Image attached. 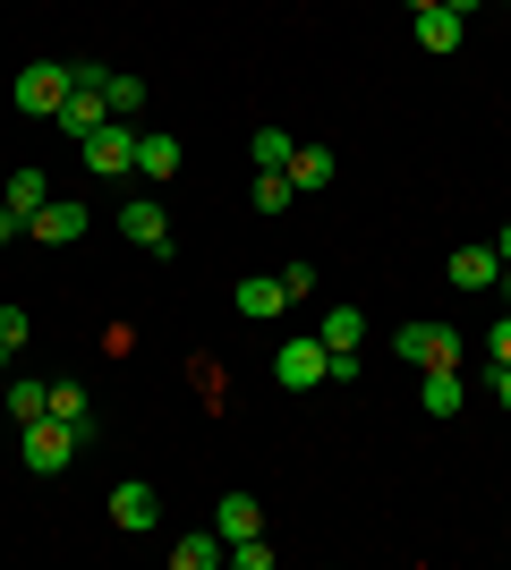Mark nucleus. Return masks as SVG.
<instances>
[{"label": "nucleus", "instance_id": "f257e3e1", "mask_svg": "<svg viewBox=\"0 0 511 570\" xmlns=\"http://www.w3.org/2000/svg\"><path fill=\"white\" fill-rule=\"evenodd\" d=\"M77 452H86V434L60 426V417H35V426H26V469H35V476H60Z\"/></svg>", "mask_w": 511, "mask_h": 570}, {"label": "nucleus", "instance_id": "5701e85b", "mask_svg": "<svg viewBox=\"0 0 511 570\" xmlns=\"http://www.w3.org/2000/svg\"><path fill=\"white\" fill-rule=\"evenodd\" d=\"M291 145L298 137H282V128H256V170H282V163H291Z\"/></svg>", "mask_w": 511, "mask_h": 570}, {"label": "nucleus", "instance_id": "393cba45", "mask_svg": "<svg viewBox=\"0 0 511 570\" xmlns=\"http://www.w3.org/2000/svg\"><path fill=\"white\" fill-rule=\"evenodd\" d=\"M316 289V264H282V298H307Z\"/></svg>", "mask_w": 511, "mask_h": 570}, {"label": "nucleus", "instance_id": "a211bd4d", "mask_svg": "<svg viewBox=\"0 0 511 570\" xmlns=\"http://www.w3.org/2000/svg\"><path fill=\"white\" fill-rule=\"evenodd\" d=\"M0 196H9L18 214H35V205H51V179H43V170H9V179H0Z\"/></svg>", "mask_w": 511, "mask_h": 570}, {"label": "nucleus", "instance_id": "aec40b11", "mask_svg": "<svg viewBox=\"0 0 511 570\" xmlns=\"http://www.w3.org/2000/svg\"><path fill=\"white\" fill-rule=\"evenodd\" d=\"M298 188H291V170H256V214H291Z\"/></svg>", "mask_w": 511, "mask_h": 570}, {"label": "nucleus", "instance_id": "0eeeda50", "mask_svg": "<svg viewBox=\"0 0 511 570\" xmlns=\"http://www.w3.org/2000/svg\"><path fill=\"white\" fill-rule=\"evenodd\" d=\"M86 205H69V196H51V205H35V214H26V238H43V247H77V238H86Z\"/></svg>", "mask_w": 511, "mask_h": 570}, {"label": "nucleus", "instance_id": "2f4dec72", "mask_svg": "<svg viewBox=\"0 0 511 570\" xmlns=\"http://www.w3.org/2000/svg\"><path fill=\"white\" fill-rule=\"evenodd\" d=\"M410 9H435V0H410Z\"/></svg>", "mask_w": 511, "mask_h": 570}, {"label": "nucleus", "instance_id": "4be33fe9", "mask_svg": "<svg viewBox=\"0 0 511 570\" xmlns=\"http://www.w3.org/2000/svg\"><path fill=\"white\" fill-rule=\"evenodd\" d=\"M102 95H111V119H137V111H146V77L111 69V86H102Z\"/></svg>", "mask_w": 511, "mask_h": 570}, {"label": "nucleus", "instance_id": "ddd939ff", "mask_svg": "<svg viewBox=\"0 0 511 570\" xmlns=\"http://www.w3.org/2000/svg\"><path fill=\"white\" fill-rule=\"evenodd\" d=\"M282 170H291L298 196H307V188H333V154H324V145H291V163H282Z\"/></svg>", "mask_w": 511, "mask_h": 570}, {"label": "nucleus", "instance_id": "b1692460", "mask_svg": "<svg viewBox=\"0 0 511 570\" xmlns=\"http://www.w3.org/2000/svg\"><path fill=\"white\" fill-rule=\"evenodd\" d=\"M230 570H273V546L265 537H239V546H230Z\"/></svg>", "mask_w": 511, "mask_h": 570}, {"label": "nucleus", "instance_id": "c756f323", "mask_svg": "<svg viewBox=\"0 0 511 570\" xmlns=\"http://www.w3.org/2000/svg\"><path fill=\"white\" fill-rule=\"evenodd\" d=\"M494 256H503V264H511V222H503V238H494Z\"/></svg>", "mask_w": 511, "mask_h": 570}, {"label": "nucleus", "instance_id": "1a4fd4ad", "mask_svg": "<svg viewBox=\"0 0 511 570\" xmlns=\"http://www.w3.org/2000/svg\"><path fill=\"white\" fill-rule=\"evenodd\" d=\"M452 289H494L503 282V256L494 247H452V273H443Z\"/></svg>", "mask_w": 511, "mask_h": 570}, {"label": "nucleus", "instance_id": "423d86ee", "mask_svg": "<svg viewBox=\"0 0 511 570\" xmlns=\"http://www.w3.org/2000/svg\"><path fill=\"white\" fill-rule=\"evenodd\" d=\"M324 366H333V350H324V341H282V357H273V383H282V392H316Z\"/></svg>", "mask_w": 511, "mask_h": 570}, {"label": "nucleus", "instance_id": "f3484780", "mask_svg": "<svg viewBox=\"0 0 511 570\" xmlns=\"http://www.w3.org/2000/svg\"><path fill=\"white\" fill-rule=\"evenodd\" d=\"M417 43L426 51H461V18H452V9H417Z\"/></svg>", "mask_w": 511, "mask_h": 570}, {"label": "nucleus", "instance_id": "20e7f679", "mask_svg": "<svg viewBox=\"0 0 511 570\" xmlns=\"http://www.w3.org/2000/svg\"><path fill=\"white\" fill-rule=\"evenodd\" d=\"M392 350L410 357L417 375H426V366H461V333H452V324H401V333H392Z\"/></svg>", "mask_w": 511, "mask_h": 570}, {"label": "nucleus", "instance_id": "412c9836", "mask_svg": "<svg viewBox=\"0 0 511 570\" xmlns=\"http://www.w3.org/2000/svg\"><path fill=\"white\" fill-rule=\"evenodd\" d=\"M9 417H18V426L51 417V383H9Z\"/></svg>", "mask_w": 511, "mask_h": 570}, {"label": "nucleus", "instance_id": "cd10ccee", "mask_svg": "<svg viewBox=\"0 0 511 570\" xmlns=\"http://www.w3.org/2000/svg\"><path fill=\"white\" fill-rule=\"evenodd\" d=\"M487 383H494V401L511 409V366H487Z\"/></svg>", "mask_w": 511, "mask_h": 570}, {"label": "nucleus", "instance_id": "4468645a", "mask_svg": "<svg viewBox=\"0 0 511 570\" xmlns=\"http://www.w3.org/2000/svg\"><path fill=\"white\" fill-rule=\"evenodd\" d=\"M51 417H60V426H77L86 443H95V401H86V383H51Z\"/></svg>", "mask_w": 511, "mask_h": 570}, {"label": "nucleus", "instance_id": "7ed1b4c3", "mask_svg": "<svg viewBox=\"0 0 511 570\" xmlns=\"http://www.w3.org/2000/svg\"><path fill=\"white\" fill-rule=\"evenodd\" d=\"M86 170H95V179H128V170H137V128H128V119H102L95 137H86Z\"/></svg>", "mask_w": 511, "mask_h": 570}, {"label": "nucleus", "instance_id": "a878e982", "mask_svg": "<svg viewBox=\"0 0 511 570\" xmlns=\"http://www.w3.org/2000/svg\"><path fill=\"white\" fill-rule=\"evenodd\" d=\"M487 366H511V315H503V324L487 333Z\"/></svg>", "mask_w": 511, "mask_h": 570}, {"label": "nucleus", "instance_id": "bb28decb", "mask_svg": "<svg viewBox=\"0 0 511 570\" xmlns=\"http://www.w3.org/2000/svg\"><path fill=\"white\" fill-rule=\"evenodd\" d=\"M26 333H35V324H26V307H0V341H9V350H18Z\"/></svg>", "mask_w": 511, "mask_h": 570}, {"label": "nucleus", "instance_id": "f8f14e48", "mask_svg": "<svg viewBox=\"0 0 511 570\" xmlns=\"http://www.w3.org/2000/svg\"><path fill=\"white\" fill-rule=\"evenodd\" d=\"M417 401H426V417H461V366H426Z\"/></svg>", "mask_w": 511, "mask_h": 570}, {"label": "nucleus", "instance_id": "dca6fc26", "mask_svg": "<svg viewBox=\"0 0 511 570\" xmlns=\"http://www.w3.org/2000/svg\"><path fill=\"white\" fill-rule=\"evenodd\" d=\"M324 350H358V341H366V315L358 307H324Z\"/></svg>", "mask_w": 511, "mask_h": 570}, {"label": "nucleus", "instance_id": "2eb2a0df", "mask_svg": "<svg viewBox=\"0 0 511 570\" xmlns=\"http://www.w3.org/2000/svg\"><path fill=\"white\" fill-rule=\"evenodd\" d=\"M214 562H230L222 528H214V537H179V546H170V570H214Z\"/></svg>", "mask_w": 511, "mask_h": 570}, {"label": "nucleus", "instance_id": "9b49d317", "mask_svg": "<svg viewBox=\"0 0 511 570\" xmlns=\"http://www.w3.org/2000/svg\"><path fill=\"white\" fill-rule=\"evenodd\" d=\"M214 528H222V546L265 537V511H256V494H222V502H214Z\"/></svg>", "mask_w": 511, "mask_h": 570}, {"label": "nucleus", "instance_id": "9d476101", "mask_svg": "<svg viewBox=\"0 0 511 570\" xmlns=\"http://www.w3.org/2000/svg\"><path fill=\"white\" fill-rule=\"evenodd\" d=\"M120 230L146 247V256H170V214L163 205H120Z\"/></svg>", "mask_w": 511, "mask_h": 570}, {"label": "nucleus", "instance_id": "f03ea898", "mask_svg": "<svg viewBox=\"0 0 511 570\" xmlns=\"http://www.w3.org/2000/svg\"><path fill=\"white\" fill-rule=\"evenodd\" d=\"M9 102H18L26 119H51L60 102H69V69L60 60H35V69H18V86H9Z\"/></svg>", "mask_w": 511, "mask_h": 570}, {"label": "nucleus", "instance_id": "c85d7f7f", "mask_svg": "<svg viewBox=\"0 0 511 570\" xmlns=\"http://www.w3.org/2000/svg\"><path fill=\"white\" fill-rule=\"evenodd\" d=\"M435 9H452V18H469V9H478V0H435Z\"/></svg>", "mask_w": 511, "mask_h": 570}, {"label": "nucleus", "instance_id": "39448f33", "mask_svg": "<svg viewBox=\"0 0 511 570\" xmlns=\"http://www.w3.org/2000/svg\"><path fill=\"white\" fill-rule=\"evenodd\" d=\"M111 528H120V537H146V528H163V494H154L146 476H120V485H111Z\"/></svg>", "mask_w": 511, "mask_h": 570}, {"label": "nucleus", "instance_id": "6e6552de", "mask_svg": "<svg viewBox=\"0 0 511 570\" xmlns=\"http://www.w3.org/2000/svg\"><path fill=\"white\" fill-rule=\"evenodd\" d=\"M230 307H239L247 324H273V315L291 307V298H282V273H247V282L230 289Z\"/></svg>", "mask_w": 511, "mask_h": 570}, {"label": "nucleus", "instance_id": "7c9ffc66", "mask_svg": "<svg viewBox=\"0 0 511 570\" xmlns=\"http://www.w3.org/2000/svg\"><path fill=\"white\" fill-rule=\"evenodd\" d=\"M0 375H9V341H0Z\"/></svg>", "mask_w": 511, "mask_h": 570}, {"label": "nucleus", "instance_id": "6ab92c4d", "mask_svg": "<svg viewBox=\"0 0 511 570\" xmlns=\"http://www.w3.org/2000/svg\"><path fill=\"white\" fill-rule=\"evenodd\" d=\"M137 170H146V179H170V170H179V137H137Z\"/></svg>", "mask_w": 511, "mask_h": 570}]
</instances>
